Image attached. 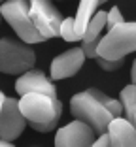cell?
Returning <instances> with one entry per match:
<instances>
[{"mask_svg": "<svg viewBox=\"0 0 136 147\" xmlns=\"http://www.w3.org/2000/svg\"><path fill=\"white\" fill-rule=\"evenodd\" d=\"M19 109L36 132H51L59 125L62 104L57 96L44 92H26L19 98Z\"/></svg>", "mask_w": 136, "mask_h": 147, "instance_id": "1", "label": "cell"}, {"mask_svg": "<svg viewBox=\"0 0 136 147\" xmlns=\"http://www.w3.org/2000/svg\"><path fill=\"white\" fill-rule=\"evenodd\" d=\"M70 111L74 115V119L87 123L95 130L97 136L106 134L108 125L114 119V115L98 102L97 96L93 94L89 89L83 92H78V94H74L70 98Z\"/></svg>", "mask_w": 136, "mask_h": 147, "instance_id": "2", "label": "cell"}, {"mask_svg": "<svg viewBox=\"0 0 136 147\" xmlns=\"http://www.w3.org/2000/svg\"><path fill=\"white\" fill-rule=\"evenodd\" d=\"M136 51V23H121L106 32L97 47L98 57L106 61H119Z\"/></svg>", "mask_w": 136, "mask_h": 147, "instance_id": "3", "label": "cell"}, {"mask_svg": "<svg viewBox=\"0 0 136 147\" xmlns=\"http://www.w3.org/2000/svg\"><path fill=\"white\" fill-rule=\"evenodd\" d=\"M0 15L15 30L21 42L40 43L45 40L28 15V0H6L4 4H0Z\"/></svg>", "mask_w": 136, "mask_h": 147, "instance_id": "4", "label": "cell"}, {"mask_svg": "<svg viewBox=\"0 0 136 147\" xmlns=\"http://www.w3.org/2000/svg\"><path fill=\"white\" fill-rule=\"evenodd\" d=\"M36 55L28 43L12 38H0V72L19 76L26 70H32Z\"/></svg>", "mask_w": 136, "mask_h": 147, "instance_id": "5", "label": "cell"}, {"mask_svg": "<svg viewBox=\"0 0 136 147\" xmlns=\"http://www.w3.org/2000/svg\"><path fill=\"white\" fill-rule=\"evenodd\" d=\"M28 15L45 40L59 36L62 15L55 8L53 0H28Z\"/></svg>", "mask_w": 136, "mask_h": 147, "instance_id": "6", "label": "cell"}, {"mask_svg": "<svg viewBox=\"0 0 136 147\" xmlns=\"http://www.w3.org/2000/svg\"><path fill=\"white\" fill-rule=\"evenodd\" d=\"M26 126V119L19 109V100L6 96L0 108V140L13 142L23 134Z\"/></svg>", "mask_w": 136, "mask_h": 147, "instance_id": "7", "label": "cell"}, {"mask_svg": "<svg viewBox=\"0 0 136 147\" xmlns=\"http://www.w3.org/2000/svg\"><path fill=\"white\" fill-rule=\"evenodd\" d=\"M97 140L95 130L83 121H72L57 130L55 147H91Z\"/></svg>", "mask_w": 136, "mask_h": 147, "instance_id": "8", "label": "cell"}, {"mask_svg": "<svg viewBox=\"0 0 136 147\" xmlns=\"http://www.w3.org/2000/svg\"><path fill=\"white\" fill-rule=\"evenodd\" d=\"M85 62V55L81 51V47H72L68 51H64L62 55L55 57L49 66V78L53 81L57 79H64V78H72L81 70Z\"/></svg>", "mask_w": 136, "mask_h": 147, "instance_id": "9", "label": "cell"}, {"mask_svg": "<svg viewBox=\"0 0 136 147\" xmlns=\"http://www.w3.org/2000/svg\"><path fill=\"white\" fill-rule=\"evenodd\" d=\"M15 91L19 96L26 94V92H44L49 96H57V89L53 81L42 70H26L25 74H21L19 79L15 81Z\"/></svg>", "mask_w": 136, "mask_h": 147, "instance_id": "10", "label": "cell"}, {"mask_svg": "<svg viewBox=\"0 0 136 147\" xmlns=\"http://www.w3.org/2000/svg\"><path fill=\"white\" fill-rule=\"evenodd\" d=\"M106 134L110 138V147H136V128L125 117H114Z\"/></svg>", "mask_w": 136, "mask_h": 147, "instance_id": "11", "label": "cell"}, {"mask_svg": "<svg viewBox=\"0 0 136 147\" xmlns=\"http://www.w3.org/2000/svg\"><path fill=\"white\" fill-rule=\"evenodd\" d=\"M100 6V0H79L78 13L74 17V28L79 34V38H83V32L87 28L91 17L97 13V8Z\"/></svg>", "mask_w": 136, "mask_h": 147, "instance_id": "12", "label": "cell"}, {"mask_svg": "<svg viewBox=\"0 0 136 147\" xmlns=\"http://www.w3.org/2000/svg\"><path fill=\"white\" fill-rule=\"evenodd\" d=\"M119 102H121V106H123L125 119L136 128V85L134 83L127 85L123 91H121Z\"/></svg>", "mask_w": 136, "mask_h": 147, "instance_id": "13", "label": "cell"}, {"mask_svg": "<svg viewBox=\"0 0 136 147\" xmlns=\"http://www.w3.org/2000/svg\"><path fill=\"white\" fill-rule=\"evenodd\" d=\"M106 28V11H97L91 17L87 28L83 32V38H81V43H89L93 40L100 38V32Z\"/></svg>", "mask_w": 136, "mask_h": 147, "instance_id": "14", "label": "cell"}, {"mask_svg": "<svg viewBox=\"0 0 136 147\" xmlns=\"http://www.w3.org/2000/svg\"><path fill=\"white\" fill-rule=\"evenodd\" d=\"M89 91L97 96V100H98V102H100V104L104 106V108L108 109V111H110L114 117H121V113H123V106H121V102H119V100H115V98H112V96L104 94V92L98 91V89H89Z\"/></svg>", "mask_w": 136, "mask_h": 147, "instance_id": "15", "label": "cell"}, {"mask_svg": "<svg viewBox=\"0 0 136 147\" xmlns=\"http://www.w3.org/2000/svg\"><path fill=\"white\" fill-rule=\"evenodd\" d=\"M59 36H61V38H64L66 42H81L79 34L76 32V28H74V17H66V19H62V23H61V32H59Z\"/></svg>", "mask_w": 136, "mask_h": 147, "instance_id": "16", "label": "cell"}, {"mask_svg": "<svg viewBox=\"0 0 136 147\" xmlns=\"http://www.w3.org/2000/svg\"><path fill=\"white\" fill-rule=\"evenodd\" d=\"M121 23H125V19H123V15H121L117 6H114L110 11H106V28H108V30L114 28L115 25H121Z\"/></svg>", "mask_w": 136, "mask_h": 147, "instance_id": "17", "label": "cell"}, {"mask_svg": "<svg viewBox=\"0 0 136 147\" xmlns=\"http://www.w3.org/2000/svg\"><path fill=\"white\" fill-rule=\"evenodd\" d=\"M100 38H102V36H100ZM100 38L93 40V42H89V43H81V45H79L81 51H83V55H85V59H97V57H98L97 47H98V43H100Z\"/></svg>", "mask_w": 136, "mask_h": 147, "instance_id": "18", "label": "cell"}, {"mask_svg": "<svg viewBox=\"0 0 136 147\" xmlns=\"http://www.w3.org/2000/svg\"><path fill=\"white\" fill-rule=\"evenodd\" d=\"M95 61H97V64L100 66L102 70H106V72H114V70H119L123 66V59H119V61H106L102 57H97Z\"/></svg>", "mask_w": 136, "mask_h": 147, "instance_id": "19", "label": "cell"}, {"mask_svg": "<svg viewBox=\"0 0 136 147\" xmlns=\"http://www.w3.org/2000/svg\"><path fill=\"white\" fill-rule=\"evenodd\" d=\"M91 147H110V138H108V134L97 136V140H95V143H93Z\"/></svg>", "mask_w": 136, "mask_h": 147, "instance_id": "20", "label": "cell"}, {"mask_svg": "<svg viewBox=\"0 0 136 147\" xmlns=\"http://www.w3.org/2000/svg\"><path fill=\"white\" fill-rule=\"evenodd\" d=\"M132 83L136 85V59H134V64H132Z\"/></svg>", "mask_w": 136, "mask_h": 147, "instance_id": "21", "label": "cell"}, {"mask_svg": "<svg viewBox=\"0 0 136 147\" xmlns=\"http://www.w3.org/2000/svg\"><path fill=\"white\" fill-rule=\"evenodd\" d=\"M0 147H15L12 142H4V140H0Z\"/></svg>", "mask_w": 136, "mask_h": 147, "instance_id": "22", "label": "cell"}, {"mask_svg": "<svg viewBox=\"0 0 136 147\" xmlns=\"http://www.w3.org/2000/svg\"><path fill=\"white\" fill-rule=\"evenodd\" d=\"M4 98H6V96H4V92L0 91V108H2V102H4Z\"/></svg>", "mask_w": 136, "mask_h": 147, "instance_id": "23", "label": "cell"}, {"mask_svg": "<svg viewBox=\"0 0 136 147\" xmlns=\"http://www.w3.org/2000/svg\"><path fill=\"white\" fill-rule=\"evenodd\" d=\"M104 2H108V0H100V4H104Z\"/></svg>", "mask_w": 136, "mask_h": 147, "instance_id": "24", "label": "cell"}, {"mask_svg": "<svg viewBox=\"0 0 136 147\" xmlns=\"http://www.w3.org/2000/svg\"><path fill=\"white\" fill-rule=\"evenodd\" d=\"M4 2H6V0H0V4H4Z\"/></svg>", "mask_w": 136, "mask_h": 147, "instance_id": "25", "label": "cell"}, {"mask_svg": "<svg viewBox=\"0 0 136 147\" xmlns=\"http://www.w3.org/2000/svg\"><path fill=\"white\" fill-rule=\"evenodd\" d=\"M0 21H2V15H0Z\"/></svg>", "mask_w": 136, "mask_h": 147, "instance_id": "26", "label": "cell"}]
</instances>
